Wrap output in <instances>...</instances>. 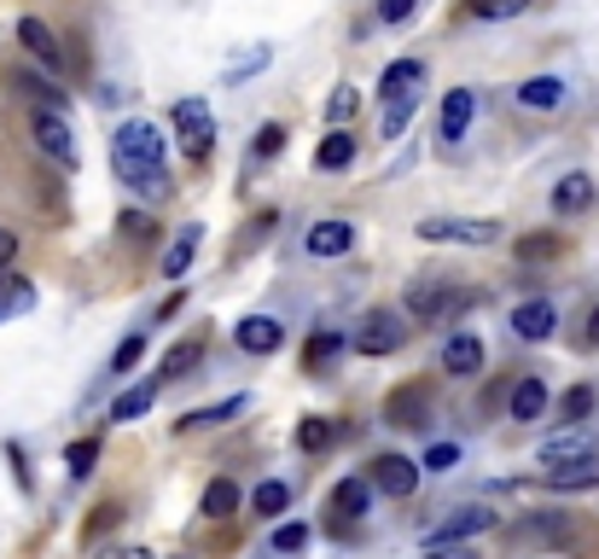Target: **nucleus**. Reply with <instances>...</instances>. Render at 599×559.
Listing matches in <instances>:
<instances>
[{
	"mask_svg": "<svg viewBox=\"0 0 599 559\" xmlns=\"http://www.w3.org/2000/svg\"><path fill=\"white\" fill-rule=\"evenodd\" d=\"M170 140L157 135V122H122V129L111 135V170L122 186H134L140 198H163L170 193Z\"/></svg>",
	"mask_w": 599,
	"mask_h": 559,
	"instance_id": "nucleus-1",
	"label": "nucleus"
},
{
	"mask_svg": "<svg viewBox=\"0 0 599 559\" xmlns=\"http://www.w3.org/2000/svg\"><path fill=\"white\" fill-rule=\"evenodd\" d=\"M420 88H425V65L420 58H396V65H384V82H379V94H384V140H396L413 111H420Z\"/></svg>",
	"mask_w": 599,
	"mask_h": 559,
	"instance_id": "nucleus-2",
	"label": "nucleus"
},
{
	"mask_svg": "<svg viewBox=\"0 0 599 559\" xmlns=\"http://www.w3.org/2000/svg\"><path fill=\"white\" fill-rule=\"evenodd\" d=\"M460 309H471V292H460V286H448V280H413L407 286V298H402V321H448V315H460Z\"/></svg>",
	"mask_w": 599,
	"mask_h": 559,
	"instance_id": "nucleus-3",
	"label": "nucleus"
},
{
	"mask_svg": "<svg viewBox=\"0 0 599 559\" xmlns=\"http://www.w3.org/2000/svg\"><path fill=\"white\" fill-rule=\"evenodd\" d=\"M170 122H175V135H181V147H187V158H210V147H216V111H210V99H198V94L175 99Z\"/></svg>",
	"mask_w": 599,
	"mask_h": 559,
	"instance_id": "nucleus-4",
	"label": "nucleus"
},
{
	"mask_svg": "<svg viewBox=\"0 0 599 559\" xmlns=\"http://www.w3.org/2000/svg\"><path fill=\"white\" fill-rule=\"evenodd\" d=\"M420 239H431V245H494L501 239V222H489V216H425Z\"/></svg>",
	"mask_w": 599,
	"mask_h": 559,
	"instance_id": "nucleus-5",
	"label": "nucleus"
},
{
	"mask_svg": "<svg viewBox=\"0 0 599 559\" xmlns=\"http://www.w3.org/2000/svg\"><path fill=\"white\" fill-rule=\"evenodd\" d=\"M402 338H407L402 309H367L349 344H356V356H390V350H402Z\"/></svg>",
	"mask_w": 599,
	"mask_h": 559,
	"instance_id": "nucleus-6",
	"label": "nucleus"
},
{
	"mask_svg": "<svg viewBox=\"0 0 599 559\" xmlns=\"http://www.w3.org/2000/svg\"><path fill=\"white\" fill-rule=\"evenodd\" d=\"M30 135H35V147L47 152L53 163L76 170V135H70V122L58 117V111H35V117H30Z\"/></svg>",
	"mask_w": 599,
	"mask_h": 559,
	"instance_id": "nucleus-7",
	"label": "nucleus"
},
{
	"mask_svg": "<svg viewBox=\"0 0 599 559\" xmlns=\"http://www.w3.org/2000/svg\"><path fill=\"white\" fill-rule=\"evenodd\" d=\"M483 530H494V513H489V507H460V513H448L443 525H431V530H425V548L471 542V536H483Z\"/></svg>",
	"mask_w": 599,
	"mask_h": 559,
	"instance_id": "nucleus-8",
	"label": "nucleus"
},
{
	"mask_svg": "<svg viewBox=\"0 0 599 559\" xmlns=\"http://www.w3.org/2000/svg\"><path fill=\"white\" fill-rule=\"evenodd\" d=\"M547 490H559V495L599 490V449H582V454H570V461H553V472H547Z\"/></svg>",
	"mask_w": 599,
	"mask_h": 559,
	"instance_id": "nucleus-9",
	"label": "nucleus"
},
{
	"mask_svg": "<svg viewBox=\"0 0 599 559\" xmlns=\"http://www.w3.org/2000/svg\"><path fill=\"white\" fill-rule=\"evenodd\" d=\"M384 420H390V426H407V431H425V426H431V390H425V385H402V390H390Z\"/></svg>",
	"mask_w": 599,
	"mask_h": 559,
	"instance_id": "nucleus-10",
	"label": "nucleus"
},
{
	"mask_svg": "<svg viewBox=\"0 0 599 559\" xmlns=\"http://www.w3.org/2000/svg\"><path fill=\"white\" fill-rule=\"evenodd\" d=\"M373 490L407 502V495L420 490V461H407V454H379V461H373Z\"/></svg>",
	"mask_w": 599,
	"mask_h": 559,
	"instance_id": "nucleus-11",
	"label": "nucleus"
},
{
	"mask_svg": "<svg viewBox=\"0 0 599 559\" xmlns=\"http://www.w3.org/2000/svg\"><path fill=\"white\" fill-rule=\"evenodd\" d=\"M18 41H24V53L35 58V65H47L53 76L65 71V47H58V35L41 24V18H18Z\"/></svg>",
	"mask_w": 599,
	"mask_h": 559,
	"instance_id": "nucleus-12",
	"label": "nucleus"
},
{
	"mask_svg": "<svg viewBox=\"0 0 599 559\" xmlns=\"http://www.w3.org/2000/svg\"><path fill=\"white\" fill-rule=\"evenodd\" d=\"M344 251H356V222L326 216L308 227V257H344Z\"/></svg>",
	"mask_w": 599,
	"mask_h": 559,
	"instance_id": "nucleus-13",
	"label": "nucleus"
},
{
	"mask_svg": "<svg viewBox=\"0 0 599 559\" xmlns=\"http://www.w3.org/2000/svg\"><path fill=\"white\" fill-rule=\"evenodd\" d=\"M471 117H478V94H471V88H454V94L443 99L437 135H443L448 147H454V140H466V129H471Z\"/></svg>",
	"mask_w": 599,
	"mask_h": 559,
	"instance_id": "nucleus-14",
	"label": "nucleus"
},
{
	"mask_svg": "<svg viewBox=\"0 0 599 559\" xmlns=\"http://www.w3.org/2000/svg\"><path fill=\"white\" fill-rule=\"evenodd\" d=\"M233 338H239V350H251V356H274V350L285 344V326L274 315H244Z\"/></svg>",
	"mask_w": 599,
	"mask_h": 559,
	"instance_id": "nucleus-15",
	"label": "nucleus"
},
{
	"mask_svg": "<svg viewBox=\"0 0 599 559\" xmlns=\"http://www.w3.org/2000/svg\"><path fill=\"white\" fill-rule=\"evenodd\" d=\"M512 333H519L524 344H542V338H553V303H547V298H530V303H519V309H512Z\"/></svg>",
	"mask_w": 599,
	"mask_h": 559,
	"instance_id": "nucleus-16",
	"label": "nucleus"
},
{
	"mask_svg": "<svg viewBox=\"0 0 599 559\" xmlns=\"http://www.w3.org/2000/svg\"><path fill=\"white\" fill-rule=\"evenodd\" d=\"M443 367L454 373V379H471V373L483 367V344L471 338V333H454V338L443 344Z\"/></svg>",
	"mask_w": 599,
	"mask_h": 559,
	"instance_id": "nucleus-17",
	"label": "nucleus"
},
{
	"mask_svg": "<svg viewBox=\"0 0 599 559\" xmlns=\"http://www.w3.org/2000/svg\"><path fill=\"white\" fill-rule=\"evenodd\" d=\"M198 239H204V227H198V222H187V227H181V234H175V245L163 251V280H181V275H187V268H193V257H198Z\"/></svg>",
	"mask_w": 599,
	"mask_h": 559,
	"instance_id": "nucleus-18",
	"label": "nucleus"
},
{
	"mask_svg": "<svg viewBox=\"0 0 599 559\" xmlns=\"http://www.w3.org/2000/svg\"><path fill=\"white\" fill-rule=\"evenodd\" d=\"M519 106L524 111H559L565 106V82L559 76H530L519 88Z\"/></svg>",
	"mask_w": 599,
	"mask_h": 559,
	"instance_id": "nucleus-19",
	"label": "nucleus"
},
{
	"mask_svg": "<svg viewBox=\"0 0 599 559\" xmlns=\"http://www.w3.org/2000/svg\"><path fill=\"white\" fill-rule=\"evenodd\" d=\"M588 204H593V181L582 170H570L559 186H553V211L559 216H576V211H588Z\"/></svg>",
	"mask_w": 599,
	"mask_h": 559,
	"instance_id": "nucleus-20",
	"label": "nucleus"
},
{
	"mask_svg": "<svg viewBox=\"0 0 599 559\" xmlns=\"http://www.w3.org/2000/svg\"><path fill=\"white\" fill-rule=\"evenodd\" d=\"M547 402H553V397H547V385H542V379H519V385H512V420H524V426H530V420H542Z\"/></svg>",
	"mask_w": 599,
	"mask_h": 559,
	"instance_id": "nucleus-21",
	"label": "nucleus"
},
{
	"mask_svg": "<svg viewBox=\"0 0 599 559\" xmlns=\"http://www.w3.org/2000/svg\"><path fill=\"white\" fill-rule=\"evenodd\" d=\"M198 362H204V338H181V344L170 350V356H163L157 379H193Z\"/></svg>",
	"mask_w": 599,
	"mask_h": 559,
	"instance_id": "nucleus-22",
	"label": "nucleus"
},
{
	"mask_svg": "<svg viewBox=\"0 0 599 559\" xmlns=\"http://www.w3.org/2000/svg\"><path fill=\"white\" fill-rule=\"evenodd\" d=\"M24 309H35V286L24 275H7V268H0V321L24 315Z\"/></svg>",
	"mask_w": 599,
	"mask_h": 559,
	"instance_id": "nucleus-23",
	"label": "nucleus"
},
{
	"mask_svg": "<svg viewBox=\"0 0 599 559\" xmlns=\"http://www.w3.org/2000/svg\"><path fill=\"white\" fill-rule=\"evenodd\" d=\"M367 502H373V484H361V479H338L333 484V513L338 519H361Z\"/></svg>",
	"mask_w": 599,
	"mask_h": 559,
	"instance_id": "nucleus-24",
	"label": "nucleus"
},
{
	"mask_svg": "<svg viewBox=\"0 0 599 559\" xmlns=\"http://www.w3.org/2000/svg\"><path fill=\"white\" fill-rule=\"evenodd\" d=\"M315 163H320V170H349V163H356V135H349V129H333V135L320 140Z\"/></svg>",
	"mask_w": 599,
	"mask_h": 559,
	"instance_id": "nucleus-25",
	"label": "nucleus"
},
{
	"mask_svg": "<svg viewBox=\"0 0 599 559\" xmlns=\"http://www.w3.org/2000/svg\"><path fill=\"white\" fill-rule=\"evenodd\" d=\"M152 402H157V379H146V385H134V390H122V397L111 402V420H140V413H152Z\"/></svg>",
	"mask_w": 599,
	"mask_h": 559,
	"instance_id": "nucleus-26",
	"label": "nucleus"
},
{
	"mask_svg": "<svg viewBox=\"0 0 599 559\" xmlns=\"http://www.w3.org/2000/svg\"><path fill=\"white\" fill-rule=\"evenodd\" d=\"M233 507H239V484L233 479H216L210 490H204V502H198L204 519H233Z\"/></svg>",
	"mask_w": 599,
	"mask_h": 559,
	"instance_id": "nucleus-27",
	"label": "nucleus"
},
{
	"mask_svg": "<svg viewBox=\"0 0 599 559\" xmlns=\"http://www.w3.org/2000/svg\"><path fill=\"white\" fill-rule=\"evenodd\" d=\"M582 449H588V431H582V426L559 431V438H542V466H553V461H570V454H582Z\"/></svg>",
	"mask_w": 599,
	"mask_h": 559,
	"instance_id": "nucleus-28",
	"label": "nucleus"
},
{
	"mask_svg": "<svg viewBox=\"0 0 599 559\" xmlns=\"http://www.w3.org/2000/svg\"><path fill=\"white\" fill-rule=\"evenodd\" d=\"M233 413H244V397H227V402H216V408L187 413V420H181V431H210V426H227Z\"/></svg>",
	"mask_w": 599,
	"mask_h": 559,
	"instance_id": "nucleus-29",
	"label": "nucleus"
},
{
	"mask_svg": "<svg viewBox=\"0 0 599 559\" xmlns=\"http://www.w3.org/2000/svg\"><path fill=\"white\" fill-rule=\"evenodd\" d=\"M12 88H18V94H30V99H35L41 111H58V106H65V94H58L53 82H41V76H30V71H18V76H12Z\"/></svg>",
	"mask_w": 599,
	"mask_h": 559,
	"instance_id": "nucleus-30",
	"label": "nucleus"
},
{
	"mask_svg": "<svg viewBox=\"0 0 599 559\" xmlns=\"http://www.w3.org/2000/svg\"><path fill=\"white\" fill-rule=\"evenodd\" d=\"M333 438H338V426H333V420H320V413H308V420L297 426V449H308V454L333 449Z\"/></svg>",
	"mask_w": 599,
	"mask_h": 559,
	"instance_id": "nucleus-31",
	"label": "nucleus"
},
{
	"mask_svg": "<svg viewBox=\"0 0 599 559\" xmlns=\"http://www.w3.org/2000/svg\"><path fill=\"white\" fill-rule=\"evenodd\" d=\"M285 502H292V490H285L280 479H268V484H257V495H251V507L262 513V519H274V513H285Z\"/></svg>",
	"mask_w": 599,
	"mask_h": 559,
	"instance_id": "nucleus-32",
	"label": "nucleus"
},
{
	"mask_svg": "<svg viewBox=\"0 0 599 559\" xmlns=\"http://www.w3.org/2000/svg\"><path fill=\"white\" fill-rule=\"evenodd\" d=\"M559 413H565V426H582L588 413H593V385H570L565 402H559Z\"/></svg>",
	"mask_w": 599,
	"mask_h": 559,
	"instance_id": "nucleus-33",
	"label": "nucleus"
},
{
	"mask_svg": "<svg viewBox=\"0 0 599 559\" xmlns=\"http://www.w3.org/2000/svg\"><path fill=\"white\" fill-rule=\"evenodd\" d=\"M338 350H344V338H338V333L308 338V350H303V367H326V362H338Z\"/></svg>",
	"mask_w": 599,
	"mask_h": 559,
	"instance_id": "nucleus-34",
	"label": "nucleus"
},
{
	"mask_svg": "<svg viewBox=\"0 0 599 559\" xmlns=\"http://www.w3.org/2000/svg\"><path fill=\"white\" fill-rule=\"evenodd\" d=\"M94 461H99V438H81V443H70V454H65L70 479H88V472H94Z\"/></svg>",
	"mask_w": 599,
	"mask_h": 559,
	"instance_id": "nucleus-35",
	"label": "nucleus"
},
{
	"mask_svg": "<svg viewBox=\"0 0 599 559\" xmlns=\"http://www.w3.org/2000/svg\"><path fill=\"white\" fill-rule=\"evenodd\" d=\"M530 0H471V18H519Z\"/></svg>",
	"mask_w": 599,
	"mask_h": 559,
	"instance_id": "nucleus-36",
	"label": "nucleus"
},
{
	"mask_svg": "<svg viewBox=\"0 0 599 559\" xmlns=\"http://www.w3.org/2000/svg\"><path fill=\"white\" fill-rule=\"evenodd\" d=\"M140 350H146V338H140V333H134V338H122V344H117V356H111V373H129V367L140 362Z\"/></svg>",
	"mask_w": 599,
	"mask_h": 559,
	"instance_id": "nucleus-37",
	"label": "nucleus"
},
{
	"mask_svg": "<svg viewBox=\"0 0 599 559\" xmlns=\"http://www.w3.org/2000/svg\"><path fill=\"white\" fill-rule=\"evenodd\" d=\"M274 548H280V553L308 548V525H280V530H274Z\"/></svg>",
	"mask_w": 599,
	"mask_h": 559,
	"instance_id": "nucleus-38",
	"label": "nucleus"
},
{
	"mask_svg": "<svg viewBox=\"0 0 599 559\" xmlns=\"http://www.w3.org/2000/svg\"><path fill=\"white\" fill-rule=\"evenodd\" d=\"M425 466H431V472H448V466H460V443H431Z\"/></svg>",
	"mask_w": 599,
	"mask_h": 559,
	"instance_id": "nucleus-39",
	"label": "nucleus"
},
{
	"mask_svg": "<svg viewBox=\"0 0 599 559\" xmlns=\"http://www.w3.org/2000/svg\"><path fill=\"white\" fill-rule=\"evenodd\" d=\"M280 147H285V129L280 122H268V129L257 135V158H280Z\"/></svg>",
	"mask_w": 599,
	"mask_h": 559,
	"instance_id": "nucleus-40",
	"label": "nucleus"
},
{
	"mask_svg": "<svg viewBox=\"0 0 599 559\" xmlns=\"http://www.w3.org/2000/svg\"><path fill=\"white\" fill-rule=\"evenodd\" d=\"M519 257H524V262H535V257H559V239H553V234L524 239V245H519Z\"/></svg>",
	"mask_w": 599,
	"mask_h": 559,
	"instance_id": "nucleus-41",
	"label": "nucleus"
},
{
	"mask_svg": "<svg viewBox=\"0 0 599 559\" xmlns=\"http://www.w3.org/2000/svg\"><path fill=\"white\" fill-rule=\"evenodd\" d=\"M413 12H420V0H379L384 24H402V18H413Z\"/></svg>",
	"mask_w": 599,
	"mask_h": 559,
	"instance_id": "nucleus-42",
	"label": "nucleus"
},
{
	"mask_svg": "<svg viewBox=\"0 0 599 559\" xmlns=\"http://www.w3.org/2000/svg\"><path fill=\"white\" fill-rule=\"evenodd\" d=\"M122 234H129V239H146V234H152V216H146V211H122Z\"/></svg>",
	"mask_w": 599,
	"mask_h": 559,
	"instance_id": "nucleus-43",
	"label": "nucleus"
},
{
	"mask_svg": "<svg viewBox=\"0 0 599 559\" xmlns=\"http://www.w3.org/2000/svg\"><path fill=\"white\" fill-rule=\"evenodd\" d=\"M326 111H333V122H344L349 111H356V94H349V88H338V94H333V106H326Z\"/></svg>",
	"mask_w": 599,
	"mask_h": 559,
	"instance_id": "nucleus-44",
	"label": "nucleus"
},
{
	"mask_svg": "<svg viewBox=\"0 0 599 559\" xmlns=\"http://www.w3.org/2000/svg\"><path fill=\"white\" fill-rule=\"evenodd\" d=\"M257 65H268V47H257L251 58H239V65H233V71H227V76H233V82H239V76H251Z\"/></svg>",
	"mask_w": 599,
	"mask_h": 559,
	"instance_id": "nucleus-45",
	"label": "nucleus"
},
{
	"mask_svg": "<svg viewBox=\"0 0 599 559\" xmlns=\"http://www.w3.org/2000/svg\"><path fill=\"white\" fill-rule=\"evenodd\" d=\"M425 559H478V553H466L460 542H448V548H425Z\"/></svg>",
	"mask_w": 599,
	"mask_h": 559,
	"instance_id": "nucleus-46",
	"label": "nucleus"
},
{
	"mask_svg": "<svg viewBox=\"0 0 599 559\" xmlns=\"http://www.w3.org/2000/svg\"><path fill=\"white\" fill-rule=\"evenodd\" d=\"M18 257V234H7V227H0V268H7Z\"/></svg>",
	"mask_w": 599,
	"mask_h": 559,
	"instance_id": "nucleus-47",
	"label": "nucleus"
},
{
	"mask_svg": "<svg viewBox=\"0 0 599 559\" xmlns=\"http://www.w3.org/2000/svg\"><path fill=\"white\" fill-rule=\"evenodd\" d=\"M582 350H599V309H593L588 326H582Z\"/></svg>",
	"mask_w": 599,
	"mask_h": 559,
	"instance_id": "nucleus-48",
	"label": "nucleus"
}]
</instances>
